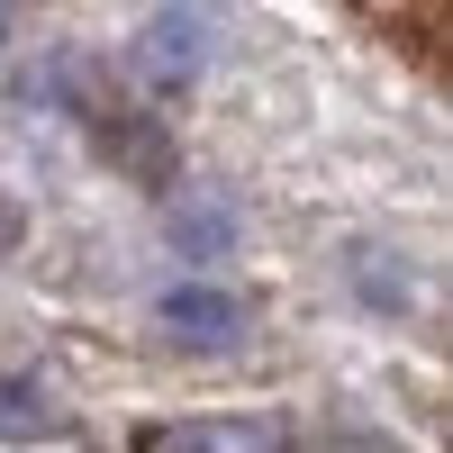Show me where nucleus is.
I'll return each mask as SVG.
<instances>
[{
  "mask_svg": "<svg viewBox=\"0 0 453 453\" xmlns=\"http://www.w3.org/2000/svg\"><path fill=\"white\" fill-rule=\"evenodd\" d=\"M164 335L173 345H200V354H226L245 335V299L236 290H218V281H181V290H164Z\"/></svg>",
  "mask_w": 453,
  "mask_h": 453,
  "instance_id": "f257e3e1",
  "label": "nucleus"
},
{
  "mask_svg": "<svg viewBox=\"0 0 453 453\" xmlns=\"http://www.w3.org/2000/svg\"><path fill=\"white\" fill-rule=\"evenodd\" d=\"M200 64H209V19L200 10H155V19L136 27V73H145V82L181 91Z\"/></svg>",
  "mask_w": 453,
  "mask_h": 453,
  "instance_id": "f03ea898",
  "label": "nucleus"
},
{
  "mask_svg": "<svg viewBox=\"0 0 453 453\" xmlns=\"http://www.w3.org/2000/svg\"><path fill=\"white\" fill-rule=\"evenodd\" d=\"M145 453H281V426H263V418H191V426L145 435Z\"/></svg>",
  "mask_w": 453,
  "mask_h": 453,
  "instance_id": "7ed1b4c3",
  "label": "nucleus"
},
{
  "mask_svg": "<svg viewBox=\"0 0 453 453\" xmlns=\"http://www.w3.org/2000/svg\"><path fill=\"white\" fill-rule=\"evenodd\" d=\"M0 435L27 444V435H55V399L36 381H0Z\"/></svg>",
  "mask_w": 453,
  "mask_h": 453,
  "instance_id": "20e7f679",
  "label": "nucleus"
},
{
  "mask_svg": "<svg viewBox=\"0 0 453 453\" xmlns=\"http://www.w3.org/2000/svg\"><path fill=\"white\" fill-rule=\"evenodd\" d=\"M10 245H19V200L0 191V254H10Z\"/></svg>",
  "mask_w": 453,
  "mask_h": 453,
  "instance_id": "39448f33",
  "label": "nucleus"
}]
</instances>
